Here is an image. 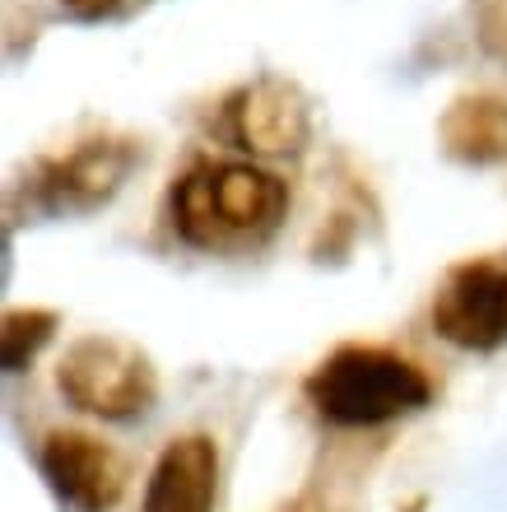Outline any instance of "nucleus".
Wrapping results in <instances>:
<instances>
[{
  "instance_id": "f257e3e1",
  "label": "nucleus",
  "mask_w": 507,
  "mask_h": 512,
  "mask_svg": "<svg viewBox=\"0 0 507 512\" xmlns=\"http://www.w3.org/2000/svg\"><path fill=\"white\" fill-rule=\"evenodd\" d=\"M289 215V187L256 163H196L173 187V229L201 252L256 247Z\"/></svg>"
},
{
  "instance_id": "f03ea898",
  "label": "nucleus",
  "mask_w": 507,
  "mask_h": 512,
  "mask_svg": "<svg viewBox=\"0 0 507 512\" xmlns=\"http://www.w3.org/2000/svg\"><path fill=\"white\" fill-rule=\"evenodd\" d=\"M303 391L321 415L345 429L405 419L433 401V382L424 378V368L377 345H340L307 373Z\"/></svg>"
},
{
  "instance_id": "7ed1b4c3",
  "label": "nucleus",
  "mask_w": 507,
  "mask_h": 512,
  "mask_svg": "<svg viewBox=\"0 0 507 512\" xmlns=\"http://www.w3.org/2000/svg\"><path fill=\"white\" fill-rule=\"evenodd\" d=\"M56 387L75 410L98 419H135L159 401L154 359L121 336L75 340L56 364Z\"/></svg>"
},
{
  "instance_id": "20e7f679",
  "label": "nucleus",
  "mask_w": 507,
  "mask_h": 512,
  "mask_svg": "<svg viewBox=\"0 0 507 512\" xmlns=\"http://www.w3.org/2000/svg\"><path fill=\"white\" fill-rule=\"evenodd\" d=\"M135 163H140L135 140H112V135L84 140L80 149H70L61 159H42L33 168V177L24 182L28 210H38V215H89V210L117 196Z\"/></svg>"
},
{
  "instance_id": "39448f33",
  "label": "nucleus",
  "mask_w": 507,
  "mask_h": 512,
  "mask_svg": "<svg viewBox=\"0 0 507 512\" xmlns=\"http://www.w3.org/2000/svg\"><path fill=\"white\" fill-rule=\"evenodd\" d=\"M433 331L447 345L489 354L507 345V266L498 261H461L433 294Z\"/></svg>"
},
{
  "instance_id": "423d86ee",
  "label": "nucleus",
  "mask_w": 507,
  "mask_h": 512,
  "mask_svg": "<svg viewBox=\"0 0 507 512\" xmlns=\"http://www.w3.org/2000/svg\"><path fill=\"white\" fill-rule=\"evenodd\" d=\"M224 135L256 159H289L312 135V112L294 80L261 75L224 98Z\"/></svg>"
},
{
  "instance_id": "0eeeda50",
  "label": "nucleus",
  "mask_w": 507,
  "mask_h": 512,
  "mask_svg": "<svg viewBox=\"0 0 507 512\" xmlns=\"http://www.w3.org/2000/svg\"><path fill=\"white\" fill-rule=\"evenodd\" d=\"M38 471L52 494L75 512H107L126 494V461L94 433L56 429L38 447Z\"/></svg>"
},
{
  "instance_id": "6e6552de",
  "label": "nucleus",
  "mask_w": 507,
  "mask_h": 512,
  "mask_svg": "<svg viewBox=\"0 0 507 512\" xmlns=\"http://www.w3.org/2000/svg\"><path fill=\"white\" fill-rule=\"evenodd\" d=\"M219 494V452L205 433H182L163 447L149 471L145 512H214Z\"/></svg>"
},
{
  "instance_id": "1a4fd4ad",
  "label": "nucleus",
  "mask_w": 507,
  "mask_h": 512,
  "mask_svg": "<svg viewBox=\"0 0 507 512\" xmlns=\"http://www.w3.org/2000/svg\"><path fill=\"white\" fill-rule=\"evenodd\" d=\"M442 154L466 168H494L507 159V98L461 94L438 117Z\"/></svg>"
},
{
  "instance_id": "9d476101",
  "label": "nucleus",
  "mask_w": 507,
  "mask_h": 512,
  "mask_svg": "<svg viewBox=\"0 0 507 512\" xmlns=\"http://www.w3.org/2000/svg\"><path fill=\"white\" fill-rule=\"evenodd\" d=\"M56 326H61V317H56L52 308H10L5 312V322H0V364H5V373H24V368L52 345Z\"/></svg>"
},
{
  "instance_id": "9b49d317",
  "label": "nucleus",
  "mask_w": 507,
  "mask_h": 512,
  "mask_svg": "<svg viewBox=\"0 0 507 512\" xmlns=\"http://www.w3.org/2000/svg\"><path fill=\"white\" fill-rule=\"evenodd\" d=\"M470 19L484 52L507 61V0H470Z\"/></svg>"
},
{
  "instance_id": "f8f14e48",
  "label": "nucleus",
  "mask_w": 507,
  "mask_h": 512,
  "mask_svg": "<svg viewBox=\"0 0 507 512\" xmlns=\"http://www.w3.org/2000/svg\"><path fill=\"white\" fill-rule=\"evenodd\" d=\"M121 0H61V10H70L75 19H103V14H112Z\"/></svg>"
}]
</instances>
